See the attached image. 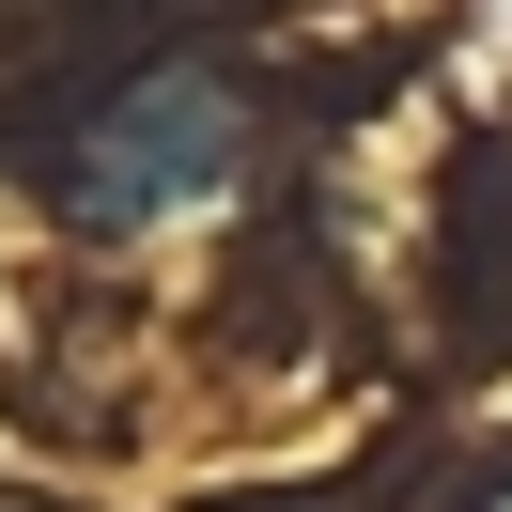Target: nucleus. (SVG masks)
Listing matches in <instances>:
<instances>
[{
    "instance_id": "nucleus-2",
    "label": "nucleus",
    "mask_w": 512,
    "mask_h": 512,
    "mask_svg": "<svg viewBox=\"0 0 512 512\" xmlns=\"http://www.w3.org/2000/svg\"><path fill=\"white\" fill-rule=\"evenodd\" d=\"M497 512H512V497H497Z\"/></svg>"
},
{
    "instance_id": "nucleus-1",
    "label": "nucleus",
    "mask_w": 512,
    "mask_h": 512,
    "mask_svg": "<svg viewBox=\"0 0 512 512\" xmlns=\"http://www.w3.org/2000/svg\"><path fill=\"white\" fill-rule=\"evenodd\" d=\"M187 140H218V94H202V78H171V94H140L125 125H94L78 202H94V218H156L171 187H202V171H218V156H187Z\"/></svg>"
}]
</instances>
